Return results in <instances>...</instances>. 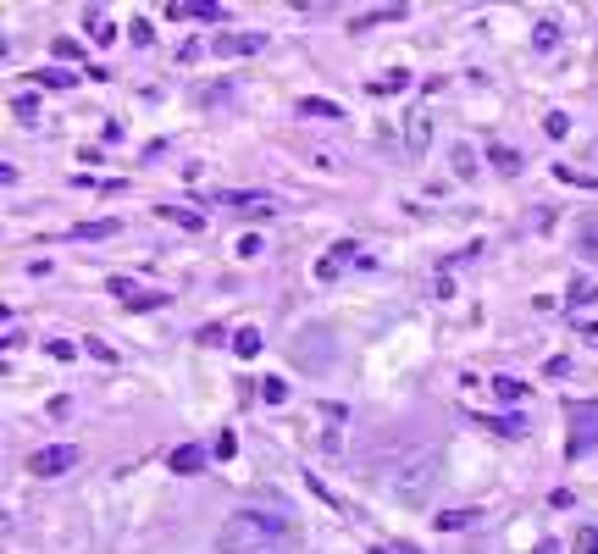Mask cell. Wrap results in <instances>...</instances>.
<instances>
[{"mask_svg": "<svg viewBox=\"0 0 598 554\" xmlns=\"http://www.w3.org/2000/svg\"><path fill=\"white\" fill-rule=\"evenodd\" d=\"M122 222H84V228H78V239H106V233H117Z\"/></svg>", "mask_w": 598, "mask_h": 554, "instance_id": "obj_17", "label": "cell"}, {"mask_svg": "<svg viewBox=\"0 0 598 554\" xmlns=\"http://www.w3.org/2000/svg\"><path fill=\"white\" fill-rule=\"evenodd\" d=\"M111 294H117L128 311H156V305H167V294L144 289V283H133V277H111Z\"/></svg>", "mask_w": 598, "mask_h": 554, "instance_id": "obj_5", "label": "cell"}, {"mask_svg": "<svg viewBox=\"0 0 598 554\" xmlns=\"http://www.w3.org/2000/svg\"><path fill=\"white\" fill-rule=\"evenodd\" d=\"M34 84H50V89H67L72 78L67 73H56V67H45V73H34Z\"/></svg>", "mask_w": 598, "mask_h": 554, "instance_id": "obj_20", "label": "cell"}, {"mask_svg": "<svg viewBox=\"0 0 598 554\" xmlns=\"http://www.w3.org/2000/svg\"><path fill=\"white\" fill-rule=\"evenodd\" d=\"M371 554H416V549H410V543H377Z\"/></svg>", "mask_w": 598, "mask_h": 554, "instance_id": "obj_24", "label": "cell"}, {"mask_svg": "<svg viewBox=\"0 0 598 554\" xmlns=\"http://www.w3.org/2000/svg\"><path fill=\"white\" fill-rule=\"evenodd\" d=\"M565 128H571V117H560V111H554V117H549V122H543V133H549V139H560V133H565Z\"/></svg>", "mask_w": 598, "mask_h": 554, "instance_id": "obj_21", "label": "cell"}, {"mask_svg": "<svg viewBox=\"0 0 598 554\" xmlns=\"http://www.w3.org/2000/svg\"><path fill=\"white\" fill-rule=\"evenodd\" d=\"M266 39L261 34H222V39H211V56H255Z\"/></svg>", "mask_w": 598, "mask_h": 554, "instance_id": "obj_6", "label": "cell"}, {"mask_svg": "<svg viewBox=\"0 0 598 554\" xmlns=\"http://www.w3.org/2000/svg\"><path fill=\"white\" fill-rule=\"evenodd\" d=\"M493 394H499V399H521L527 388L515 383V377H493Z\"/></svg>", "mask_w": 598, "mask_h": 554, "instance_id": "obj_18", "label": "cell"}, {"mask_svg": "<svg viewBox=\"0 0 598 554\" xmlns=\"http://www.w3.org/2000/svg\"><path fill=\"white\" fill-rule=\"evenodd\" d=\"M538 554H560V549H554V543H538Z\"/></svg>", "mask_w": 598, "mask_h": 554, "instance_id": "obj_25", "label": "cell"}, {"mask_svg": "<svg viewBox=\"0 0 598 554\" xmlns=\"http://www.w3.org/2000/svg\"><path fill=\"white\" fill-rule=\"evenodd\" d=\"M84 350H89V355H95V361H117V355H111V350H106V344H100V338H84Z\"/></svg>", "mask_w": 598, "mask_h": 554, "instance_id": "obj_22", "label": "cell"}, {"mask_svg": "<svg viewBox=\"0 0 598 554\" xmlns=\"http://www.w3.org/2000/svg\"><path fill=\"white\" fill-rule=\"evenodd\" d=\"M178 477H189V471H200L205 466V449H194V444H183V449H172V460H167Z\"/></svg>", "mask_w": 598, "mask_h": 554, "instance_id": "obj_7", "label": "cell"}, {"mask_svg": "<svg viewBox=\"0 0 598 554\" xmlns=\"http://www.w3.org/2000/svg\"><path fill=\"white\" fill-rule=\"evenodd\" d=\"M565 416L576 422V433H571V444H565V455L582 460L587 449L598 444V405H565Z\"/></svg>", "mask_w": 598, "mask_h": 554, "instance_id": "obj_3", "label": "cell"}, {"mask_svg": "<svg viewBox=\"0 0 598 554\" xmlns=\"http://www.w3.org/2000/svg\"><path fill=\"white\" fill-rule=\"evenodd\" d=\"M349 255H355V244H333V250L322 255V266H316V277H322V283H327V277H338V266H344Z\"/></svg>", "mask_w": 598, "mask_h": 554, "instance_id": "obj_8", "label": "cell"}, {"mask_svg": "<svg viewBox=\"0 0 598 554\" xmlns=\"http://www.w3.org/2000/svg\"><path fill=\"white\" fill-rule=\"evenodd\" d=\"M294 538L288 532L283 516H272V510H239V516H228V527H222V554H272L283 549V543Z\"/></svg>", "mask_w": 598, "mask_h": 554, "instance_id": "obj_1", "label": "cell"}, {"mask_svg": "<svg viewBox=\"0 0 598 554\" xmlns=\"http://www.w3.org/2000/svg\"><path fill=\"white\" fill-rule=\"evenodd\" d=\"M161 217H167V222H178V228H200V217H194V211H189V205H161Z\"/></svg>", "mask_w": 598, "mask_h": 554, "instance_id": "obj_11", "label": "cell"}, {"mask_svg": "<svg viewBox=\"0 0 598 554\" xmlns=\"http://www.w3.org/2000/svg\"><path fill=\"white\" fill-rule=\"evenodd\" d=\"M299 111H305V117H344L333 100H299Z\"/></svg>", "mask_w": 598, "mask_h": 554, "instance_id": "obj_13", "label": "cell"}, {"mask_svg": "<svg viewBox=\"0 0 598 554\" xmlns=\"http://www.w3.org/2000/svg\"><path fill=\"white\" fill-rule=\"evenodd\" d=\"M56 56L61 61H78V39H56Z\"/></svg>", "mask_w": 598, "mask_h": 554, "instance_id": "obj_23", "label": "cell"}, {"mask_svg": "<svg viewBox=\"0 0 598 554\" xmlns=\"http://www.w3.org/2000/svg\"><path fill=\"white\" fill-rule=\"evenodd\" d=\"M438 527L443 532H466V527H477V510H443Z\"/></svg>", "mask_w": 598, "mask_h": 554, "instance_id": "obj_10", "label": "cell"}, {"mask_svg": "<svg viewBox=\"0 0 598 554\" xmlns=\"http://www.w3.org/2000/svg\"><path fill=\"white\" fill-rule=\"evenodd\" d=\"M576 554H598V527H582V532H576Z\"/></svg>", "mask_w": 598, "mask_h": 554, "instance_id": "obj_19", "label": "cell"}, {"mask_svg": "<svg viewBox=\"0 0 598 554\" xmlns=\"http://www.w3.org/2000/svg\"><path fill=\"white\" fill-rule=\"evenodd\" d=\"M72 466H78V444H45V449L28 455V471H34V477H61V471H72Z\"/></svg>", "mask_w": 598, "mask_h": 554, "instance_id": "obj_4", "label": "cell"}, {"mask_svg": "<svg viewBox=\"0 0 598 554\" xmlns=\"http://www.w3.org/2000/svg\"><path fill=\"white\" fill-rule=\"evenodd\" d=\"M261 399H266V405H283V399H288L283 377H266V383H261Z\"/></svg>", "mask_w": 598, "mask_h": 554, "instance_id": "obj_15", "label": "cell"}, {"mask_svg": "<svg viewBox=\"0 0 598 554\" xmlns=\"http://www.w3.org/2000/svg\"><path fill=\"white\" fill-rule=\"evenodd\" d=\"M233 355L255 361V355H261V333H255V327H239V333H233Z\"/></svg>", "mask_w": 598, "mask_h": 554, "instance_id": "obj_9", "label": "cell"}, {"mask_svg": "<svg viewBox=\"0 0 598 554\" xmlns=\"http://www.w3.org/2000/svg\"><path fill=\"white\" fill-rule=\"evenodd\" d=\"M388 488H394V499H405V505H421V499L438 488V455H416L405 460V466L388 471Z\"/></svg>", "mask_w": 598, "mask_h": 554, "instance_id": "obj_2", "label": "cell"}, {"mask_svg": "<svg viewBox=\"0 0 598 554\" xmlns=\"http://www.w3.org/2000/svg\"><path fill=\"white\" fill-rule=\"evenodd\" d=\"M405 84H410L405 73H388V78H377V84H371V95H399Z\"/></svg>", "mask_w": 598, "mask_h": 554, "instance_id": "obj_14", "label": "cell"}, {"mask_svg": "<svg viewBox=\"0 0 598 554\" xmlns=\"http://www.w3.org/2000/svg\"><path fill=\"white\" fill-rule=\"evenodd\" d=\"M532 45H538V50H554V45H560V28H554V23H538V34H532Z\"/></svg>", "mask_w": 598, "mask_h": 554, "instance_id": "obj_16", "label": "cell"}, {"mask_svg": "<svg viewBox=\"0 0 598 554\" xmlns=\"http://www.w3.org/2000/svg\"><path fill=\"white\" fill-rule=\"evenodd\" d=\"M84 23H89V34H95L100 45H111V17H106V12H89Z\"/></svg>", "mask_w": 598, "mask_h": 554, "instance_id": "obj_12", "label": "cell"}]
</instances>
